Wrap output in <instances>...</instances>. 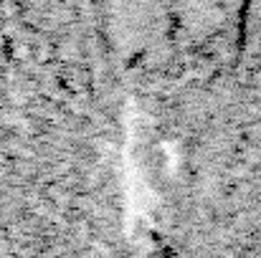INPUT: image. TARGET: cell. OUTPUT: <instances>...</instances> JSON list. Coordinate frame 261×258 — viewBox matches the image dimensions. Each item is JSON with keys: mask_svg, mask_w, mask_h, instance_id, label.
Returning <instances> with one entry per match:
<instances>
[{"mask_svg": "<svg viewBox=\"0 0 261 258\" xmlns=\"http://www.w3.org/2000/svg\"><path fill=\"white\" fill-rule=\"evenodd\" d=\"M218 5H221V10H223L226 15H239V13L244 10L246 0H218Z\"/></svg>", "mask_w": 261, "mask_h": 258, "instance_id": "1", "label": "cell"}]
</instances>
